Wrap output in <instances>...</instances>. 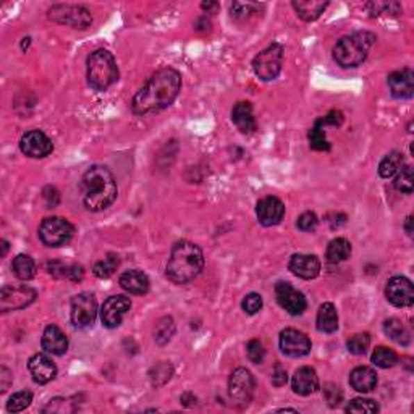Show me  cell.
I'll return each instance as SVG.
<instances>
[{
	"label": "cell",
	"instance_id": "cell-1",
	"mask_svg": "<svg viewBox=\"0 0 414 414\" xmlns=\"http://www.w3.org/2000/svg\"><path fill=\"white\" fill-rule=\"evenodd\" d=\"M181 90V76L174 68H162L156 72L146 85L136 92L131 108L136 115H147L167 108L174 104Z\"/></svg>",
	"mask_w": 414,
	"mask_h": 414
},
{
	"label": "cell",
	"instance_id": "cell-2",
	"mask_svg": "<svg viewBox=\"0 0 414 414\" xmlns=\"http://www.w3.org/2000/svg\"><path fill=\"white\" fill-rule=\"evenodd\" d=\"M80 188L83 204L91 212L106 210L113 204L118 194L115 176L104 165L90 167L83 175Z\"/></svg>",
	"mask_w": 414,
	"mask_h": 414
},
{
	"label": "cell",
	"instance_id": "cell-3",
	"mask_svg": "<svg viewBox=\"0 0 414 414\" xmlns=\"http://www.w3.org/2000/svg\"><path fill=\"white\" fill-rule=\"evenodd\" d=\"M204 256L198 245L181 240L172 248L169 263H167V279L176 285L193 282L203 272Z\"/></svg>",
	"mask_w": 414,
	"mask_h": 414
},
{
	"label": "cell",
	"instance_id": "cell-4",
	"mask_svg": "<svg viewBox=\"0 0 414 414\" xmlns=\"http://www.w3.org/2000/svg\"><path fill=\"white\" fill-rule=\"evenodd\" d=\"M374 42H376V36L367 31H359L349 34V36H345L335 44L333 60L343 68L361 65L366 60Z\"/></svg>",
	"mask_w": 414,
	"mask_h": 414
},
{
	"label": "cell",
	"instance_id": "cell-5",
	"mask_svg": "<svg viewBox=\"0 0 414 414\" xmlns=\"http://www.w3.org/2000/svg\"><path fill=\"white\" fill-rule=\"evenodd\" d=\"M118 80V67L106 49H97L88 57V85L94 91H107Z\"/></svg>",
	"mask_w": 414,
	"mask_h": 414
},
{
	"label": "cell",
	"instance_id": "cell-6",
	"mask_svg": "<svg viewBox=\"0 0 414 414\" xmlns=\"http://www.w3.org/2000/svg\"><path fill=\"white\" fill-rule=\"evenodd\" d=\"M283 65V47L274 42L267 49L259 52L253 60V70L256 76L263 81H272L282 72Z\"/></svg>",
	"mask_w": 414,
	"mask_h": 414
},
{
	"label": "cell",
	"instance_id": "cell-7",
	"mask_svg": "<svg viewBox=\"0 0 414 414\" xmlns=\"http://www.w3.org/2000/svg\"><path fill=\"white\" fill-rule=\"evenodd\" d=\"M73 233H75V226L62 217H49L44 219L39 226V238L49 248L67 245L73 238Z\"/></svg>",
	"mask_w": 414,
	"mask_h": 414
},
{
	"label": "cell",
	"instance_id": "cell-8",
	"mask_svg": "<svg viewBox=\"0 0 414 414\" xmlns=\"http://www.w3.org/2000/svg\"><path fill=\"white\" fill-rule=\"evenodd\" d=\"M72 322L75 327L85 329L94 324L97 317V299L92 293L83 292L72 298Z\"/></svg>",
	"mask_w": 414,
	"mask_h": 414
},
{
	"label": "cell",
	"instance_id": "cell-9",
	"mask_svg": "<svg viewBox=\"0 0 414 414\" xmlns=\"http://www.w3.org/2000/svg\"><path fill=\"white\" fill-rule=\"evenodd\" d=\"M49 18L76 29H86L92 23L90 10L81 7V5H53L49 10Z\"/></svg>",
	"mask_w": 414,
	"mask_h": 414
},
{
	"label": "cell",
	"instance_id": "cell-10",
	"mask_svg": "<svg viewBox=\"0 0 414 414\" xmlns=\"http://www.w3.org/2000/svg\"><path fill=\"white\" fill-rule=\"evenodd\" d=\"M229 393L230 398L236 405L248 406L249 401L253 400L254 393V377L248 369L238 367L231 372L229 381Z\"/></svg>",
	"mask_w": 414,
	"mask_h": 414
},
{
	"label": "cell",
	"instance_id": "cell-11",
	"mask_svg": "<svg viewBox=\"0 0 414 414\" xmlns=\"http://www.w3.org/2000/svg\"><path fill=\"white\" fill-rule=\"evenodd\" d=\"M36 299V292L28 285H7L0 292V309L2 313L29 306Z\"/></svg>",
	"mask_w": 414,
	"mask_h": 414
},
{
	"label": "cell",
	"instance_id": "cell-12",
	"mask_svg": "<svg viewBox=\"0 0 414 414\" xmlns=\"http://www.w3.org/2000/svg\"><path fill=\"white\" fill-rule=\"evenodd\" d=\"M275 297L280 306L288 314L301 315L308 308V301L301 292H298L292 283L279 282L275 285Z\"/></svg>",
	"mask_w": 414,
	"mask_h": 414
},
{
	"label": "cell",
	"instance_id": "cell-13",
	"mask_svg": "<svg viewBox=\"0 0 414 414\" xmlns=\"http://www.w3.org/2000/svg\"><path fill=\"white\" fill-rule=\"evenodd\" d=\"M19 149H22L24 156L31 157V159H42V157H47L53 151V144L46 133L31 130L22 136Z\"/></svg>",
	"mask_w": 414,
	"mask_h": 414
},
{
	"label": "cell",
	"instance_id": "cell-14",
	"mask_svg": "<svg viewBox=\"0 0 414 414\" xmlns=\"http://www.w3.org/2000/svg\"><path fill=\"white\" fill-rule=\"evenodd\" d=\"M386 297L393 306L397 308H410L414 303V288L410 279L401 277H392L387 282L386 287Z\"/></svg>",
	"mask_w": 414,
	"mask_h": 414
},
{
	"label": "cell",
	"instance_id": "cell-15",
	"mask_svg": "<svg viewBox=\"0 0 414 414\" xmlns=\"http://www.w3.org/2000/svg\"><path fill=\"white\" fill-rule=\"evenodd\" d=\"M280 349L290 358H303L310 351V340L297 329H285L280 333Z\"/></svg>",
	"mask_w": 414,
	"mask_h": 414
},
{
	"label": "cell",
	"instance_id": "cell-16",
	"mask_svg": "<svg viewBox=\"0 0 414 414\" xmlns=\"http://www.w3.org/2000/svg\"><path fill=\"white\" fill-rule=\"evenodd\" d=\"M131 308V299L123 297V295H117V297H110L104 301L101 308V320L107 329H115L122 324L123 315H125Z\"/></svg>",
	"mask_w": 414,
	"mask_h": 414
},
{
	"label": "cell",
	"instance_id": "cell-17",
	"mask_svg": "<svg viewBox=\"0 0 414 414\" xmlns=\"http://www.w3.org/2000/svg\"><path fill=\"white\" fill-rule=\"evenodd\" d=\"M256 214H258V219L264 226L279 225L285 215V204L275 196H267L258 203Z\"/></svg>",
	"mask_w": 414,
	"mask_h": 414
},
{
	"label": "cell",
	"instance_id": "cell-18",
	"mask_svg": "<svg viewBox=\"0 0 414 414\" xmlns=\"http://www.w3.org/2000/svg\"><path fill=\"white\" fill-rule=\"evenodd\" d=\"M28 369L31 372L33 381L39 383V386L52 382L57 376V366L52 363V359L47 354L42 353L31 356V359L28 361Z\"/></svg>",
	"mask_w": 414,
	"mask_h": 414
},
{
	"label": "cell",
	"instance_id": "cell-19",
	"mask_svg": "<svg viewBox=\"0 0 414 414\" xmlns=\"http://www.w3.org/2000/svg\"><path fill=\"white\" fill-rule=\"evenodd\" d=\"M388 88L393 97L397 99H410L414 92V73L410 68L393 72L388 75Z\"/></svg>",
	"mask_w": 414,
	"mask_h": 414
},
{
	"label": "cell",
	"instance_id": "cell-20",
	"mask_svg": "<svg viewBox=\"0 0 414 414\" xmlns=\"http://www.w3.org/2000/svg\"><path fill=\"white\" fill-rule=\"evenodd\" d=\"M288 269L299 279L313 280L320 272V260L314 254H293Z\"/></svg>",
	"mask_w": 414,
	"mask_h": 414
},
{
	"label": "cell",
	"instance_id": "cell-21",
	"mask_svg": "<svg viewBox=\"0 0 414 414\" xmlns=\"http://www.w3.org/2000/svg\"><path fill=\"white\" fill-rule=\"evenodd\" d=\"M292 388L297 395L308 397L319 388V377L313 367H299L292 379Z\"/></svg>",
	"mask_w": 414,
	"mask_h": 414
},
{
	"label": "cell",
	"instance_id": "cell-22",
	"mask_svg": "<svg viewBox=\"0 0 414 414\" xmlns=\"http://www.w3.org/2000/svg\"><path fill=\"white\" fill-rule=\"evenodd\" d=\"M42 348L46 349L47 353L56 354V356H62L68 349L67 335L63 333L57 325H47L42 333Z\"/></svg>",
	"mask_w": 414,
	"mask_h": 414
},
{
	"label": "cell",
	"instance_id": "cell-23",
	"mask_svg": "<svg viewBox=\"0 0 414 414\" xmlns=\"http://www.w3.org/2000/svg\"><path fill=\"white\" fill-rule=\"evenodd\" d=\"M149 279L142 270H126L120 275V287L131 295H146L149 292Z\"/></svg>",
	"mask_w": 414,
	"mask_h": 414
},
{
	"label": "cell",
	"instance_id": "cell-24",
	"mask_svg": "<svg viewBox=\"0 0 414 414\" xmlns=\"http://www.w3.org/2000/svg\"><path fill=\"white\" fill-rule=\"evenodd\" d=\"M231 122L235 126L243 133V135H251L256 131V120L253 115V106L249 102H238L231 110Z\"/></svg>",
	"mask_w": 414,
	"mask_h": 414
},
{
	"label": "cell",
	"instance_id": "cell-25",
	"mask_svg": "<svg viewBox=\"0 0 414 414\" xmlns=\"http://www.w3.org/2000/svg\"><path fill=\"white\" fill-rule=\"evenodd\" d=\"M349 386L359 393L372 392L377 386V374L367 366H359L349 374Z\"/></svg>",
	"mask_w": 414,
	"mask_h": 414
},
{
	"label": "cell",
	"instance_id": "cell-26",
	"mask_svg": "<svg viewBox=\"0 0 414 414\" xmlns=\"http://www.w3.org/2000/svg\"><path fill=\"white\" fill-rule=\"evenodd\" d=\"M295 12L304 22H314L329 7V2H319V0H295L292 2Z\"/></svg>",
	"mask_w": 414,
	"mask_h": 414
},
{
	"label": "cell",
	"instance_id": "cell-27",
	"mask_svg": "<svg viewBox=\"0 0 414 414\" xmlns=\"http://www.w3.org/2000/svg\"><path fill=\"white\" fill-rule=\"evenodd\" d=\"M338 329L337 308L332 303H324L317 313V330L324 333H333Z\"/></svg>",
	"mask_w": 414,
	"mask_h": 414
},
{
	"label": "cell",
	"instance_id": "cell-28",
	"mask_svg": "<svg viewBox=\"0 0 414 414\" xmlns=\"http://www.w3.org/2000/svg\"><path fill=\"white\" fill-rule=\"evenodd\" d=\"M403 165H405V157H403L401 152L393 151L381 160V164H379V175L382 179H392L393 175H397L401 170Z\"/></svg>",
	"mask_w": 414,
	"mask_h": 414
},
{
	"label": "cell",
	"instance_id": "cell-29",
	"mask_svg": "<svg viewBox=\"0 0 414 414\" xmlns=\"http://www.w3.org/2000/svg\"><path fill=\"white\" fill-rule=\"evenodd\" d=\"M351 254V243L347 238H335L327 246V260L332 264L343 263Z\"/></svg>",
	"mask_w": 414,
	"mask_h": 414
},
{
	"label": "cell",
	"instance_id": "cell-30",
	"mask_svg": "<svg viewBox=\"0 0 414 414\" xmlns=\"http://www.w3.org/2000/svg\"><path fill=\"white\" fill-rule=\"evenodd\" d=\"M12 270L19 280L28 282L36 275V263H34L31 256L18 254L12 263Z\"/></svg>",
	"mask_w": 414,
	"mask_h": 414
},
{
	"label": "cell",
	"instance_id": "cell-31",
	"mask_svg": "<svg viewBox=\"0 0 414 414\" xmlns=\"http://www.w3.org/2000/svg\"><path fill=\"white\" fill-rule=\"evenodd\" d=\"M383 332L393 342H397L398 345H408L410 343V332H408L405 325H403L401 320L398 319H388L383 324Z\"/></svg>",
	"mask_w": 414,
	"mask_h": 414
},
{
	"label": "cell",
	"instance_id": "cell-32",
	"mask_svg": "<svg viewBox=\"0 0 414 414\" xmlns=\"http://www.w3.org/2000/svg\"><path fill=\"white\" fill-rule=\"evenodd\" d=\"M324 125L320 123V120H315L314 126L309 130L308 140H309V146L310 149L314 151H330V142L325 138V131H324Z\"/></svg>",
	"mask_w": 414,
	"mask_h": 414
},
{
	"label": "cell",
	"instance_id": "cell-33",
	"mask_svg": "<svg viewBox=\"0 0 414 414\" xmlns=\"http://www.w3.org/2000/svg\"><path fill=\"white\" fill-rule=\"evenodd\" d=\"M118 265H120V259H118V256L107 254L106 259H102V260H99V263L94 264L92 272H94L96 277H99V279H108L115 274Z\"/></svg>",
	"mask_w": 414,
	"mask_h": 414
},
{
	"label": "cell",
	"instance_id": "cell-34",
	"mask_svg": "<svg viewBox=\"0 0 414 414\" xmlns=\"http://www.w3.org/2000/svg\"><path fill=\"white\" fill-rule=\"evenodd\" d=\"M371 359L377 367H382V369L393 367L398 363V356L395 354V351H392L390 348H386V347L376 348V351L372 353Z\"/></svg>",
	"mask_w": 414,
	"mask_h": 414
},
{
	"label": "cell",
	"instance_id": "cell-35",
	"mask_svg": "<svg viewBox=\"0 0 414 414\" xmlns=\"http://www.w3.org/2000/svg\"><path fill=\"white\" fill-rule=\"evenodd\" d=\"M413 185H414V176H413V167L411 165H403L401 170L398 172L395 179V188L405 194L413 193Z\"/></svg>",
	"mask_w": 414,
	"mask_h": 414
},
{
	"label": "cell",
	"instance_id": "cell-36",
	"mask_svg": "<svg viewBox=\"0 0 414 414\" xmlns=\"http://www.w3.org/2000/svg\"><path fill=\"white\" fill-rule=\"evenodd\" d=\"M33 401V393L31 392H18L13 393L7 401V411L8 413H19L24 411L26 408L31 405Z\"/></svg>",
	"mask_w": 414,
	"mask_h": 414
},
{
	"label": "cell",
	"instance_id": "cell-37",
	"mask_svg": "<svg viewBox=\"0 0 414 414\" xmlns=\"http://www.w3.org/2000/svg\"><path fill=\"white\" fill-rule=\"evenodd\" d=\"M369 345H371V337L369 333H356L347 342V348L351 354H364L367 351Z\"/></svg>",
	"mask_w": 414,
	"mask_h": 414
},
{
	"label": "cell",
	"instance_id": "cell-38",
	"mask_svg": "<svg viewBox=\"0 0 414 414\" xmlns=\"http://www.w3.org/2000/svg\"><path fill=\"white\" fill-rule=\"evenodd\" d=\"M379 411V405L369 398H354V400L347 406V413H364L374 414Z\"/></svg>",
	"mask_w": 414,
	"mask_h": 414
},
{
	"label": "cell",
	"instance_id": "cell-39",
	"mask_svg": "<svg viewBox=\"0 0 414 414\" xmlns=\"http://www.w3.org/2000/svg\"><path fill=\"white\" fill-rule=\"evenodd\" d=\"M175 332V325H174V319L172 317H164L157 324L156 329V342L164 345L169 342L172 338V335Z\"/></svg>",
	"mask_w": 414,
	"mask_h": 414
},
{
	"label": "cell",
	"instance_id": "cell-40",
	"mask_svg": "<svg viewBox=\"0 0 414 414\" xmlns=\"http://www.w3.org/2000/svg\"><path fill=\"white\" fill-rule=\"evenodd\" d=\"M172 372H174V369H172L170 364L160 363L156 367H152L151 379L156 386H162V383H165L172 377Z\"/></svg>",
	"mask_w": 414,
	"mask_h": 414
},
{
	"label": "cell",
	"instance_id": "cell-41",
	"mask_svg": "<svg viewBox=\"0 0 414 414\" xmlns=\"http://www.w3.org/2000/svg\"><path fill=\"white\" fill-rule=\"evenodd\" d=\"M241 306H243V310L246 314H249V315L258 314L259 310L263 309V297L258 293L246 295L243 303H241Z\"/></svg>",
	"mask_w": 414,
	"mask_h": 414
},
{
	"label": "cell",
	"instance_id": "cell-42",
	"mask_svg": "<svg viewBox=\"0 0 414 414\" xmlns=\"http://www.w3.org/2000/svg\"><path fill=\"white\" fill-rule=\"evenodd\" d=\"M317 224H319V219L314 212H304V214L299 215L297 220L298 229L301 231H314L317 229Z\"/></svg>",
	"mask_w": 414,
	"mask_h": 414
},
{
	"label": "cell",
	"instance_id": "cell-43",
	"mask_svg": "<svg viewBox=\"0 0 414 414\" xmlns=\"http://www.w3.org/2000/svg\"><path fill=\"white\" fill-rule=\"evenodd\" d=\"M248 358L251 359V363L254 364H260L264 361V356H265V349L263 347V343L259 342V340H251L248 343Z\"/></svg>",
	"mask_w": 414,
	"mask_h": 414
},
{
	"label": "cell",
	"instance_id": "cell-44",
	"mask_svg": "<svg viewBox=\"0 0 414 414\" xmlns=\"http://www.w3.org/2000/svg\"><path fill=\"white\" fill-rule=\"evenodd\" d=\"M324 126H340L343 123V113L340 110H330L325 117L319 118Z\"/></svg>",
	"mask_w": 414,
	"mask_h": 414
},
{
	"label": "cell",
	"instance_id": "cell-45",
	"mask_svg": "<svg viewBox=\"0 0 414 414\" xmlns=\"http://www.w3.org/2000/svg\"><path fill=\"white\" fill-rule=\"evenodd\" d=\"M272 383L275 387H282L287 383V372H285V369H282V366H275L274 372H272Z\"/></svg>",
	"mask_w": 414,
	"mask_h": 414
},
{
	"label": "cell",
	"instance_id": "cell-46",
	"mask_svg": "<svg viewBox=\"0 0 414 414\" xmlns=\"http://www.w3.org/2000/svg\"><path fill=\"white\" fill-rule=\"evenodd\" d=\"M12 374H10V371L7 367H2L0 369V379H2V383H0V388H2V392H5L8 388V383L10 381H12Z\"/></svg>",
	"mask_w": 414,
	"mask_h": 414
},
{
	"label": "cell",
	"instance_id": "cell-47",
	"mask_svg": "<svg viewBox=\"0 0 414 414\" xmlns=\"http://www.w3.org/2000/svg\"><path fill=\"white\" fill-rule=\"evenodd\" d=\"M411 224H413V217L410 215L406 219V225H405V229H406V233L408 235H413V226H411Z\"/></svg>",
	"mask_w": 414,
	"mask_h": 414
},
{
	"label": "cell",
	"instance_id": "cell-48",
	"mask_svg": "<svg viewBox=\"0 0 414 414\" xmlns=\"http://www.w3.org/2000/svg\"><path fill=\"white\" fill-rule=\"evenodd\" d=\"M201 7H203V10H207V13H209L212 8H217V3L215 2H204Z\"/></svg>",
	"mask_w": 414,
	"mask_h": 414
},
{
	"label": "cell",
	"instance_id": "cell-49",
	"mask_svg": "<svg viewBox=\"0 0 414 414\" xmlns=\"http://www.w3.org/2000/svg\"><path fill=\"white\" fill-rule=\"evenodd\" d=\"M0 245H2V256H5V254H7V251H8V243L5 240H2V241H0Z\"/></svg>",
	"mask_w": 414,
	"mask_h": 414
}]
</instances>
